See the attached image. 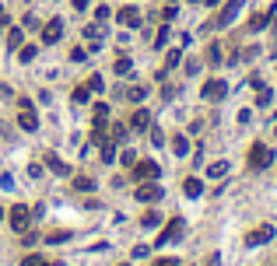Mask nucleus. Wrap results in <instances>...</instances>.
Instances as JSON below:
<instances>
[{
  "mask_svg": "<svg viewBox=\"0 0 277 266\" xmlns=\"http://www.w3.org/2000/svg\"><path fill=\"white\" fill-rule=\"evenodd\" d=\"M249 172H263V168H270L274 165V151L267 147V144H253L249 147Z\"/></svg>",
  "mask_w": 277,
  "mask_h": 266,
  "instance_id": "f257e3e1",
  "label": "nucleus"
},
{
  "mask_svg": "<svg viewBox=\"0 0 277 266\" xmlns=\"http://www.w3.org/2000/svg\"><path fill=\"white\" fill-rule=\"evenodd\" d=\"M7 217H11V228H14L18 235H21V231H28V224H32V210H28L25 203L11 207V214H7Z\"/></svg>",
  "mask_w": 277,
  "mask_h": 266,
  "instance_id": "f03ea898",
  "label": "nucleus"
},
{
  "mask_svg": "<svg viewBox=\"0 0 277 266\" xmlns=\"http://www.w3.org/2000/svg\"><path fill=\"white\" fill-rule=\"evenodd\" d=\"M242 4H246V0H228V4L221 7V14H217L210 25H214V28H225V25H232V21H235V14L242 11Z\"/></svg>",
  "mask_w": 277,
  "mask_h": 266,
  "instance_id": "7ed1b4c3",
  "label": "nucleus"
},
{
  "mask_svg": "<svg viewBox=\"0 0 277 266\" xmlns=\"http://www.w3.org/2000/svg\"><path fill=\"white\" fill-rule=\"evenodd\" d=\"M134 196H137L140 203H158V200H161V186H158L154 179H147V182H140L137 189H134Z\"/></svg>",
  "mask_w": 277,
  "mask_h": 266,
  "instance_id": "20e7f679",
  "label": "nucleus"
},
{
  "mask_svg": "<svg viewBox=\"0 0 277 266\" xmlns=\"http://www.w3.org/2000/svg\"><path fill=\"white\" fill-rule=\"evenodd\" d=\"M200 95H204L207 102H221V98L228 95V84H225V81H217V77H210V81H204Z\"/></svg>",
  "mask_w": 277,
  "mask_h": 266,
  "instance_id": "39448f33",
  "label": "nucleus"
},
{
  "mask_svg": "<svg viewBox=\"0 0 277 266\" xmlns=\"http://www.w3.org/2000/svg\"><path fill=\"white\" fill-rule=\"evenodd\" d=\"M183 228H186V224H183V217H172V221L161 228V235H158L154 242H158V245H165V242H176V238L183 235Z\"/></svg>",
  "mask_w": 277,
  "mask_h": 266,
  "instance_id": "423d86ee",
  "label": "nucleus"
},
{
  "mask_svg": "<svg viewBox=\"0 0 277 266\" xmlns=\"http://www.w3.org/2000/svg\"><path fill=\"white\" fill-rule=\"evenodd\" d=\"M158 175H161V168H158L154 161H134V179H137V182L158 179Z\"/></svg>",
  "mask_w": 277,
  "mask_h": 266,
  "instance_id": "0eeeda50",
  "label": "nucleus"
},
{
  "mask_svg": "<svg viewBox=\"0 0 277 266\" xmlns=\"http://www.w3.org/2000/svg\"><path fill=\"white\" fill-rule=\"evenodd\" d=\"M60 35H64V21H60V18H53V21L42 25V42H46V46L60 42Z\"/></svg>",
  "mask_w": 277,
  "mask_h": 266,
  "instance_id": "6e6552de",
  "label": "nucleus"
},
{
  "mask_svg": "<svg viewBox=\"0 0 277 266\" xmlns=\"http://www.w3.org/2000/svg\"><path fill=\"white\" fill-rule=\"evenodd\" d=\"M18 123H21V130H39V116H35V109L32 105H18Z\"/></svg>",
  "mask_w": 277,
  "mask_h": 266,
  "instance_id": "1a4fd4ad",
  "label": "nucleus"
},
{
  "mask_svg": "<svg viewBox=\"0 0 277 266\" xmlns=\"http://www.w3.org/2000/svg\"><path fill=\"white\" fill-rule=\"evenodd\" d=\"M270 238H274V228L263 224V228H256V231L246 235V245H263V242H270Z\"/></svg>",
  "mask_w": 277,
  "mask_h": 266,
  "instance_id": "9d476101",
  "label": "nucleus"
},
{
  "mask_svg": "<svg viewBox=\"0 0 277 266\" xmlns=\"http://www.w3.org/2000/svg\"><path fill=\"white\" fill-rule=\"evenodd\" d=\"M120 25H123V28H137L140 25V11L137 7H120Z\"/></svg>",
  "mask_w": 277,
  "mask_h": 266,
  "instance_id": "9b49d317",
  "label": "nucleus"
},
{
  "mask_svg": "<svg viewBox=\"0 0 277 266\" xmlns=\"http://www.w3.org/2000/svg\"><path fill=\"white\" fill-rule=\"evenodd\" d=\"M147 126H151V112H147V109H137V112H134V116H130V130H147Z\"/></svg>",
  "mask_w": 277,
  "mask_h": 266,
  "instance_id": "f8f14e48",
  "label": "nucleus"
},
{
  "mask_svg": "<svg viewBox=\"0 0 277 266\" xmlns=\"http://www.w3.org/2000/svg\"><path fill=\"white\" fill-rule=\"evenodd\" d=\"M270 18H274V11H260V14H253V21H249V32H260V28H267V25H270Z\"/></svg>",
  "mask_w": 277,
  "mask_h": 266,
  "instance_id": "ddd939ff",
  "label": "nucleus"
},
{
  "mask_svg": "<svg viewBox=\"0 0 277 266\" xmlns=\"http://www.w3.org/2000/svg\"><path fill=\"white\" fill-rule=\"evenodd\" d=\"M183 193H186V196H200V193H204V182L193 179V175H186V179H183Z\"/></svg>",
  "mask_w": 277,
  "mask_h": 266,
  "instance_id": "4468645a",
  "label": "nucleus"
},
{
  "mask_svg": "<svg viewBox=\"0 0 277 266\" xmlns=\"http://www.w3.org/2000/svg\"><path fill=\"white\" fill-rule=\"evenodd\" d=\"M172 151L183 158V154H190V140H186V133H176L172 137Z\"/></svg>",
  "mask_w": 277,
  "mask_h": 266,
  "instance_id": "2eb2a0df",
  "label": "nucleus"
},
{
  "mask_svg": "<svg viewBox=\"0 0 277 266\" xmlns=\"http://www.w3.org/2000/svg\"><path fill=\"white\" fill-rule=\"evenodd\" d=\"M179 60H183V53H179V49H169V53H165V66H161V74H165V70H176ZM161 74H158V77H161Z\"/></svg>",
  "mask_w": 277,
  "mask_h": 266,
  "instance_id": "dca6fc26",
  "label": "nucleus"
},
{
  "mask_svg": "<svg viewBox=\"0 0 277 266\" xmlns=\"http://www.w3.org/2000/svg\"><path fill=\"white\" fill-rule=\"evenodd\" d=\"M221 175H228V161H210L207 165V179H221Z\"/></svg>",
  "mask_w": 277,
  "mask_h": 266,
  "instance_id": "f3484780",
  "label": "nucleus"
},
{
  "mask_svg": "<svg viewBox=\"0 0 277 266\" xmlns=\"http://www.w3.org/2000/svg\"><path fill=\"white\" fill-rule=\"evenodd\" d=\"M127 133H130V126H127V123H113V130H109V140H116V144H120V140H127Z\"/></svg>",
  "mask_w": 277,
  "mask_h": 266,
  "instance_id": "a211bd4d",
  "label": "nucleus"
},
{
  "mask_svg": "<svg viewBox=\"0 0 277 266\" xmlns=\"http://www.w3.org/2000/svg\"><path fill=\"white\" fill-rule=\"evenodd\" d=\"M105 119H109V105H105V102H98V105L91 109V123H105Z\"/></svg>",
  "mask_w": 277,
  "mask_h": 266,
  "instance_id": "6ab92c4d",
  "label": "nucleus"
},
{
  "mask_svg": "<svg viewBox=\"0 0 277 266\" xmlns=\"http://www.w3.org/2000/svg\"><path fill=\"white\" fill-rule=\"evenodd\" d=\"M102 161H116V140H102Z\"/></svg>",
  "mask_w": 277,
  "mask_h": 266,
  "instance_id": "aec40b11",
  "label": "nucleus"
},
{
  "mask_svg": "<svg viewBox=\"0 0 277 266\" xmlns=\"http://www.w3.org/2000/svg\"><path fill=\"white\" fill-rule=\"evenodd\" d=\"M46 165H49V172H57V175H70V168L60 161V158H53V154L46 158Z\"/></svg>",
  "mask_w": 277,
  "mask_h": 266,
  "instance_id": "412c9836",
  "label": "nucleus"
},
{
  "mask_svg": "<svg viewBox=\"0 0 277 266\" xmlns=\"http://www.w3.org/2000/svg\"><path fill=\"white\" fill-rule=\"evenodd\" d=\"M70 98H74V105H84V102H88V84H77V88L70 91Z\"/></svg>",
  "mask_w": 277,
  "mask_h": 266,
  "instance_id": "4be33fe9",
  "label": "nucleus"
},
{
  "mask_svg": "<svg viewBox=\"0 0 277 266\" xmlns=\"http://www.w3.org/2000/svg\"><path fill=\"white\" fill-rule=\"evenodd\" d=\"M74 189H81V193H91V189H95V179H88V175H77V179H74Z\"/></svg>",
  "mask_w": 277,
  "mask_h": 266,
  "instance_id": "5701e85b",
  "label": "nucleus"
},
{
  "mask_svg": "<svg viewBox=\"0 0 277 266\" xmlns=\"http://www.w3.org/2000/svg\"><path fill=\"white\" fill-rule=\"evenodd\" d=\"M144 95H147V91H144V88H127V91H123V98H127V102H144Z\"/></svg>",
  "mask_w": 277,
  "mask_h": 266,
  "instance_id": "b1692460",
  "label": "nucleus"
},
{
  "mask_svg": "<svg viewBox=\"0 0 277 266\" xmlns=\"http://www.w3.org/2000/svg\"><path fill=\"white\" fill-rule=\"evenodd\" d=\"M21 39H25V35H21V28H11V32H7V46H11V49H18V46H21Z\"/></svg>",
  "mask_w": 277,
  "mask_h": 266,
  "instance_id": "393cba45",
  "label": "nucleus"
},
{
  "mask_svg": "<svg viewBox=\"0 0 277 266\" xmlns=\"http://www.w3.org/2000/svg\"><path fill=\"white\" fill-rule=\"evenodd\" d=\"M35 53H39V46H21V53H18V56H21V63H32V60H35Z\"/></svg>",
  "mask_w": 277,
  "mask_h": 266,
  "instance_id": "a878e982",
  "label": "nucleus"
},
{
  "mask_svg": "<svg viewBox=\"0 0 277 266\" xmlns=\"http://www.w3.org/2000/svg\"><path fill=\"white\" fill-rule=\"evenodd\" d=\"M158 221H161V217H158V210H147V214L140 217V224H144V228H154Z\"/></svg>",
  "mask_w": 277,
  "mask_h": 266,
  "instance_id": "bb28decb",
  "label": "nucleus"
},
{
  "mask_svg": "<svg viewBox=\"0 0 277 266\" xmlns=\"http://www.w3.org/2000/svg\"><path fill=\"white\" fill-rule=\"evenodd\" d=\"M102 88H105V81H102L98 74H91V77H88V91H102Z\"/></svg>",
  "mask_w": 277,
  "mask_h": 266,
  "instance_id": "cd10ccee",
  "label": "nucleus"
},
{
  "mask_svg": "<svg viewBox=\"0 0 277 266\" xmlns=\"http://www.w3.org/2000/svg\"><path fill=\"white\" fill-rule=\"evenodd\" d=\"M270 98H274V91H270V88H260V95H256V105H270Z\"/></svg>",
  "mask_w": 277,
  "mask_h": 266,
  "instance_id": "c85d7f7f",
  "label": "nucleus"
},
{
  "mask_svg": "<svg viewBox=\"0 0 277 266\" xmlns=\"http://www.w3.org/2000/svg\"><path fill=\"white\" fill-rule=\"evenodd\" d=\"M109 11H113V7H105V4H102V7L95 11V21H98V25H105V21H109Z\"/></svg>",
  "mask_w": 277,
  "mask_h": 266,
  "instance_id": "c756f323",
  "label": "nucleus"
},
{
  "mask_svg": "<svg viewBox=\"0 0 277 266\" xmlns=\"http://www.w3.org/2000/svg\"><path fill=\"white\" fill-rule=\"evenodd\" d=\"M207 60H210V63H221V46H217V42L207 49Z\"/></svg>",
  "mask_w": 277,
  "mask_h": 266,
  "instance_id": "7c9ffc66",
  "label": "nucleus"
},
{
  "mask_svg": "<svg viewBox=\"0 0 277 266\" xmlns=\"http://www.w3.org/2000/svg\"><path fill=\"white\" fill-rule=\"evenodd\" d=\"M113 70H116V74H130V70H134V63H130V60H116V66H113Z\"/></svg>",
  "mask_w": 277,
  "mask_h": 266,
  "instance_id": "2f4dec72",
  "label": "nucleus"
},
{
  "mask_svg": "<svg viewBox=\"0 0 277 266\" xmlns=\"http://www.w3.org/2000/svg\"><path fill=\"white\" fill-rule=\"evenodd\" d=\"M172 18H176V7H172V4H165V7H161V21H165V25H169V21H172Z\"/></svg>",
  "mask_w": 277,
  "mask_h": 266,
  "instance_id": "473e14b6",
  "label": "nucleus"
},
{
  "mask_svg": "<svg viewBox=\"0 0 277 266\" xmlns=\"http://www.w3.org/2000/svg\"><path fill=\"white\" fill-rule=\"evenodd\" d=\"M165 39H169V28L161 25V28H158V39H154V49H161V46H165Z\"/></svg>",
  "mask_w": 277,
  "mask_h": 266,
  "instance_id": "72a5a7b5",
  "label": "nucleus"
},
{
  "mask_svg": "<svg viewBox=\"0 0 277 266\" xmlns=\"http://www.w3.org/2000/svg\"><path fill=\"white\" fill-rule=\"evenodd\" d=\"M21 266H46V259H42V256H25Z\"/></svg>",
  "mask_w": 277,
  "mask_h": 266,
  "instance_id": "f704fd0d",
  "label": "nucleus"
},
{
  "mask_svg": "<svg viewBox=\"0 0 277 266\" xmlns=\"http://www.w3.org/2000/svg\"><path fill=\"white\" fill-rule=\"evenodd\" d=\"M151 266H179V259H172V256H158Z\"/></svg>",
  "mask_w": 277,
  "mask_h": 266,
  "instance_id": "c9c22d12",
  "label": "nucleus"
},
{
  "mask_svg": "<svg viewBox=\"0 0 277 266\" xmlns=\"http://www.w3.org/2000/svg\"><path fill=\"white\" fill-rule=\"evenodd\" d=\"M70 231H53V235H46V242H67Z\"/></svg>",
  "mask_w": 277,
  "mask_h": 266,
  "instance_id": "e433bc0d",
  "label": "nucleus"
},
{
  "mask_svg": "<svg viewBox=\"0 0 277 266\" xmlns=\"http://www.w3.org/2000/svg\"><path fill=\"white\" fill-rule=\"evenodd\" d=\"M120 161H123V165H130V168H134V161H137V158H134V151H123V154H120Z\"/></svg>",
  "mask_w": 277,
  "mask_h": 266,
  "instance_id": "4c0bfd02",
  "label": "nucleus"
},
{
  "mask_svg": "<svg viewBox=\"0 0 277 266\" xmlns=\"http://www.w3.org/2000/svg\"><path fill=\"white\" fill-rule=\"evenodd\" d=\"M88 7V0H74V11H84Z\"/></svg>",
  "mask_w": 277,
  "mask_h": 266,
  "instance_id": "58836bf2",
  "label": "nucleus"
},
{
  "mask_svg": "<svg viewBox=\"0 0 277 266\" xmlns=\"http://www.w3.org/2000/svg\"><path fill=\"white\" fill-rule=\"evenodd\" d=\"M207 4H210V7H214V4H221V0H207Z\"/></svg>",
  "mask_w": 277,
  "mask_h": 266,
  "instance_id": "ea45409f",
  "label": "nucleus"
},
{
  "mask_svg": "<svg viewBox=\"0 0 277 266\" xmlns=\"http://www.w3.org/2000/svg\"><path fill=\"white\" fill-rule=\"evenodd\" d=\"M0 221H4V207H0Z\"/></svg>",
  "mask_w": 277,
  "mask_h": 266,
  "instance_id": "a19ab883",
  "label": "nucleus"
},
{
  "mask_svg": "<svg viewBox=\"0 0 277 266\" xmlns=\"http://www.w3.org/2000/svg\"><path fill=\"white\" fill-rule=\"evenodd\" d=\"M120 266H130V263H120Z\"/></svg>",
  "mask_w": 277,
  "mask_h": 266,
  "instance_id": "79ce46f5",
  "label": "nucleus"
},
{
  "mask_svg": "<svg viewBox=\"0 0 277 266\" xmlns=\"http://www.w3.org/2000/svg\"><path fill=\"white\" fill-rule=\"evenodd\" d=\"M0 14H4V7H0Z\"/></svg>",
  "mask_w": 277,
  "mask_h": 266,
  "instance_id": "37998d69",
  "label": "nucleus"
},
{
  "mask_svg": "<svg viewBox=\"0 0 277 266\" xmlns=\"http://www.w3.org/2000/svg\"><path fill=\"white\" fill-rule=\"evenodd\" d=\"M274 137H277V130H274Z\"/></svg>",
  "mask_w": 277,
  "mask_h": 266,
  "instance_id": "c03bdc74",
  "label": "nucleus"
}]
</instances>
